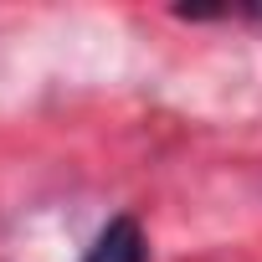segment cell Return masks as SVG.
<instances>
[{"mask_svg":"<svg viewBox=\"0 0 262 262\" xmlns=\"http://www.w3.org/2000/svg\"><path fill=\"white\" fill-rule=\"evenodd\" d=\"M82 262H149V236H144V226L134 216H113L93 236V247L82 252Z\"/></svg>","mask_w":262,"mask_h":262,"instance_id":"6da1fadb","label":"cell"}]
</instances>
